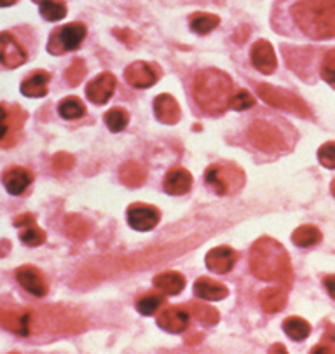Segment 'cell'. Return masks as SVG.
Returning <instances> with one entry per match:
<instances>
[{"label":"cell","instance_id":"1","mask_svg":"<svg viewBox=\"0 0 335 354\" xmlns=\"http://www.w3.org/2000/svg\"><path fill=\"white\" fill-rule=\"evenodd\" d=\"M250 269L262 281H276L288 288L293 281L287 250L271 238H260L250 252Z\"/></svg>","mask_w":335,"mask_h":354},{"label":"cell","instance_id":"2","mask_svg":"<svg viewBox=\"0 0 335 354\" xmlns=\"http://www.w3.org/2000/svg\"><path fill=\"white\" fill-rule=\"evenodd\" d=\"M194 100L201 110L220 115L230 106L233 98V79L217 68L201 70L194 77Z\"/></svg>","mask_w":335,"mask_h":354},{"label":"cell","instance_id":"3","mask_svg":"<svg viewBox=\"0 0 335 354\" xmlns=\"http://www.w3.org/2000/svg\"><path fill=\"white\" fill-rule=\"evenodd\" d=\"M291 16L311 39L335 37V0H300L291 8Z\"/></svg>","mask_w":335,"mask_h":354},{"label":"cell","instance_id":"4","mask_svg":"<svg viewBox=\"0 0 335 354\" xmlns=\"http://www.w3.org/2000/svg\"><path fill=\"white\" fill-rule=\"evenodd\" d=\"M206 185L219 196H227L234 190L241 189L244 182V175L241 168L233 165H212L204 171Z\"/></svg>","mask_w":335,"mask_h":354},{"label":"cell","instance_id":"5","mask_svg":"<svg viewBox=\"0 0 335 354\" xmlns=\"http://www.w3.org/2000/svg\"><path fill=\"white\" fill-rule=\"evenodd\" d=\"M26 117L28 113L21 106L0 103V147L9 149L18 143Z\"/></svg>","mask_w":335,"mask_h":354},{"label":"cell","instance_id":"6","mask_svg":"<svg viewBox=\"0 0 335 354\" xmlns=\"http://www.w3.org/2000/svg\"><path fill=\"white\" fill-rule=\"evenodd\" d=\"M257 95L267 103V105L274 106V109L287 110V112H293L300 117H309L311 110L299 96L293 93L284 91V89H278L271 84H257Z\"/></svg>","mask_w":335,"mask_h":354},{"label":"cell","instance_id":"7","mask_svg":"<svg viewBox=\"0 0 335 354\" xmlns=\"http://www.w3.org/2000/svg\"><path fill=\"white\" fill-rule=\"evenodd\" d=\"M88 35L86 25L75 21L65 26H60L51 33L48 42V51L51 55H65V53L75 51L80 48L82 41Z\"/></svg>","mask_w":335,"mask_h":354},{"label":"cell","instance_id":"8","mask_svg":"<svg viewBox=\"0 0 335 354\" xmlns=\"http://www.w3.org/2000/svg\"><path fill=\"white\" fill-rule=\"evenodd\" d=\"M248 138L262 152H278L283 149V136L278 128L266 121H255L248 128Z\"/></svg>","mask_w":335,"mask_h":354},{"label":"cell","instance_id":"9","mask_svg":"<svg viewBox=\"0 0 335 354\" xmlns=\"http://www.w3.org/2000/svg\"><path fill=\"white\" fill-rule=\"evenodd\" d=\"M159 209L150 205H145V203H133L128 208V223L135 230H140V232L152 230L159 223Z\"/></svg>","mask_w":335,"mask_h":354},{"label":"cell","instance_id":"10","mask_svg":"<svg viewBox=\"0 0 335 354\" xmlns=\"http://www.w3.org/2000/svg\"><path fill=\"white\" fill-rule=\"evenodd\" d=\"M0 326L12 333L26 337L30 335L32 326V314L30 310L16 309V307H4L0 309Z\"/></svg>","mask_w":335,"mask_h":354},{"label":"cell","instance_id":"11","mask_svg":"<svg viewBox=\"0 0 335 354\" xmlns=\"http://www.w3.org/2000/svg\"><path fill=\"white\" fill-rule=\"evenodd\" d=\"M26 62V51L8 32L0 33V63L8 68H18Z\"/></svg>","mask_w":335,"mask_h":354},{"label":"cell","instance_id":"12","mask_svg":"<svg viewBox=\"0 0 335 354\" xmlns=\"http://www.w3.org/2000/svg\"><path fill=\"white\" fill-rule=\"evenodd\" d=\"M124 79L129 86L136 89H147L154 86L159 79L156 68L145 62H135L124 70Z\"/></svg>","mask_w":335,"mask_h":354},{"label":"cell","instance_id":"13","mask_svg":"<svg viewBox=\"0 0 335 354\" xmlns=\"http://www.w3.org/2000/svg\"><path fill=\"white\" fill-rule=\"evenodd\" d=\"M116 77L109 72H103L89 82L88 88H86V95H88V100H91L95 105H105L110 100V96L114 95V91H116Z\"/></svg>","mask_w":335,"mask_h":354},{"label":"cell","instance_id":"14","mask_svg":"<svg viewBox=\"0 0 335 354\" xmlns=\"http://www.w3.org/2000/svg\"><path fill=\"white\" fill-rule=\"evenodd\" d=\"M190 314L185 307L180 306H172L166 307L163 313L157 316V323L163 330L170 333H182L183 330H187L189 326Z\"/></svg>","mask_w":335,"mask_h":354},{"label":"cell","instance_id":"15","mask_svg":"<svg viewBox=\"0 0 335 354\" xmlns=\"http://www.w3.org/2000/svg\"><path fill=\"white\" fill-rule=\"evenodd\" d=\"M16 279H18L19 285L26 290L28 293H32L33 297H44L48 293V285H46L44 276L40 274V270H37L32 266H23L16 270Z\"/></svg>","mask_w":335,"mask_h":354},{"label":"cell","instance_id":"16","mask_svg":"<svg viewBox=\"0 0 335 354\" xmlns=\"http://www.w3.org/2000/svg\"><path fill=\"white\" fill-rule=\"evenodd\" d=\"M251 63L255 66L259 72L273 73L278 66L276 53H274L273 46H271L269 41H257L251 48Z\"/></svg>","mask_w":335,"mask_h":354},{"label":"cell","instance_id":"17","mask_svg":"<svg viewBox=\"0 0 335 354\" xmlns=\"http://www.w3.org/2000/svg\"><path fill=\"white\" fill-rule=\"evenodd\" d=\"M237 260V253L229 246H217V248L210 250L206 255V266L208 269L215 274H227L233 270L234 263Z\"/></svg>","mask_w":335,"mask_h":354},{"label":"cell","instance_id":"18","mask_svg":"<svg viewBox=\"0 0 335 354\" xmlns=\"http://www.w3.org/2000/svg\"><path fill=\"white\" fill-rule=\"evenodd\" d=\"M15 225L19 229V239H21L23 245L40 246L46 241V232L37 227L35 218H33V215H30V213L19 215L18 218L15 220Z\"/></svg>","mask_w":335,"mask_h":354},{"label":"cell","instance_id":"19","mask_svg":"<svg viewBox=\"0 0 335 354\" xmlns=\"http://www.w3.org/2000/svg\"><path fill=\"white\" fill-rule=\"evenodd\" d=\"M154 112L156 117L164 124H176L182 117V109L179 102L172 95H159L154 100Z\"/></svg>","mask_w":335,"mask_h":354},{"label":"cell","instance_id":"20","mask_svg":"<svg viewBox=\"0 0 335 354\" xmlns=\"http://www.w3.org/2000/svg\"><path fill=\"white\" fill-rule=\"evenodd\" d=\"M192 187V175L185 168H173L164 176V190L172 196L187 194Z\"/></svg>","mask_w":335,"mask_h":354},{"label":"cell","instance_id":"21","mask_svg":"<svg viewBox=\"0 0 335 354\" xmlns=\"http://www.w3.org/2000/svg\"><path fill=\"white\" fill-rule=\"evenodd\" d=\"M2 182H4L6 189L12 196H21L26 189L30 187V183L33 182V175L25 168H9L8 171L2 176Z\"/></svg>","mask_w":335,"mask_h":354},{"label":"cell","instance_id":"22","mask_svg":"<svg viewBox=\"0 0 335 354\" xmlns=\"http://www.w3.org/2000/svg\"><path fill=\"white\" fill-rule=\"evenodd\" d=\"M49 73L44 70H37L33 75L25 79L21 84V93L28 98H42L48 95V84H49Z\"/></svg>","mask_w":335,"mask_h":354},{"label":"cell","instance_id":"23","mask_svg":"<svg viewBox=\"0 0 335 354\" xmlns=\"http://www.w3.org/2000/svg\"><path fill=\"white\" fill-rule=\"evenodd\" d=\"M154 286L164 295H179L185 288V278L180 272H163L154 278Z\"/></svg>","mask_w":335,"mask_h":354},{"label":"cell","instance_id":"24","mask_svg":"<svg viewBox=\"0 0 335 354\" xmlns=\"http://www.w3.org/2000/svg\"><path fill=\"white\" fill-rule=\"evenodd\" d=\"M194 293L204 300H222L229 295V290L210 278H199L194 285Z\"/></svg>","mask_w":335,"mask_h":354},{"label":"cell","instance_id":"25","mask_svg":"<svg viewBox=\"0 0 335 354\" xmlns=\"http://www.w3.org/2000/svg\"><path fill=\"white\" fill-rule=\"evenodd\" d=\"M288 295L284 292V288L281 286H274V288H267L260 293V306L266 313H280L287 306Z\"/></svg>","mask_w":335,"mask_h":354},{"label":"cell","instance_id":"26","mask_svg":"<svg viewBox=\"0 0 335 354\" xmlns=\"http://www.w3.org/2000/svg\"><path fill=\"white\" fill-rule=\"evenodd\" d=\"M119 178L124 185L128 187H140L145 183L147 178V171L142 165L138 162H124L119 169Z\"/></svg>","mask_w":335,"mask_h":354},{"label":"cell","instance_id":"27","mask_svg":"<svg viewBox=\"0 0 335 354\" xmlns=\"http://www.w3.org/2000/svg\"><path fill=\"white\" fill-rule=\"evenodd\" d=\"M185 309L189 310V314L192 316V318H196L197 322L204 323V325H217L220 319L219 310L212 306H206V304L189 302L185 306Z\"/></svg>","mask_w":335,"mask_h":354},{"label":"cell","instance_id":"28","mask_svg":"<svg viewBox=\"0 0 335 354\" xmlns=\"http://www.w3.org/2000/svg\"><path fill=\"white\" fill-rule=\"evenodd\" d=\"M65 232L69 234L72 239L82 241L89 236L91 232V223L80 215H69L65 218Z\"/></svg>","mask_w":335,"mask_h":354},{"label":"cell","instance_id":"29","mask_svg":"<svg viewBox=\"0 0 335 354\" xmlns=\"http://www.w3.org/2000/svg\"><path fill=\"white\" fill-rule=\"evenodd\" d=\"M189 25L192 32L206 35L220 25V18L217 15H210V12H194L189 19Z\"/></svg>","mask_w":335,"mask_h":354},{"label":"cell","instance_id":"30","mask_svg":"<svg viewBox=\"0 0 335 354\" xmlns=\"http://www.w3.org/2000/svg\"><path fill=\"white\" fill-rule=\"evenodd\" d=\"M291 239L299 248H309L321 241V232L314 225H300L296 232L291 234Z\"/></svg>","mask_w":335,"mask_h":354},{"label":"cell","instance_id":"31","mask_svg":"<svg viewBox=\"0 0 335 354\" xmlns=\"http://www.w3.org/2000/svg\"><path fill=\"white\" fill-rule=\"evenodd\" d=\"M283 332L287 333L290 339L304 340L306 337H309L311 325L304 318H299V316H291V318L284 319Z\"/></svg>","mask_w":335,"mask_h":354},{"label":"cell","instance_id":"32","mask_svg":"<svg viewBox=\"0 0 335 354\" xmlns=\"http://www.w3.org/2000/svg\"><path fill=\"white\" fill-rule=\"evenodd\" d=\"M58 112L63 119H69V121H73V119H79L86 113V106L75 96H70V98H65L58 106Z\"/></svg>","mask_w":335,"mask_h":354},{"label":"cell","instance_id":"33","mask_svg":"<svg viewBox=\"0 0 335 354\" xmlns=\"http://www.w3.org/2000/svg\"><path fill=\"white\" fill-rule=\"evenodd\" d=\"M128 122H129L128 112H126L124 109H119V106H117V109L109 110V112L105 113V124L109 126V129L112 133L123 131V129L128 126Z\"/></svg>","mask_w":335,"mask_h":354},{"label":"cell","instance_id":"34","mask_svg":"<svg viewBox=\"0 0 335 354\" xmlns=\"http://www.w3.org/2000/svg\"><path fill=\"white\" fill-rule=\"evenodd\" d=\"M40 15L48 21H60L66 16V6L62 0H48V2L40 4Z\"/></svg>","mask_w":335,"mask_h":354},{"label":"cell","instance_id":"35","mask_svg":"<svg viewBox=\"0 0 335 354\" xmlns=\"http://www.w3.org/2000/svg\"><path fill=\"white\" fill-rule=\"evenodd\" d=\"M164 299L159 293H145L143 297H140L138 302H136V309L143 316H152L154 313H157L161 306H163Z\"/></svg>","mask_w":335,"mask_h":354},{"label":"cell","instance_id":"36","mask_svg":"<svg viewBox=\"0 0 335 354\" xmlns=\"http://www.w3.org/2000/svg\"><path fill=\"white\" fill-rule=\"evenodd\" d=\"M321 79L335 88V49L328 51L321 62Z\"/></svg>","mask_w":335,"mask_h":354},{"label":"cell","instance_id":"37","mask_svg":"<svg viewBox=\"0 0 335 354\" xmlns=\"http://www.w3.org/2000/svg\"><path fill=\"white\" fill-rule=\"evenodd\" d=\"M84 75H86V65L82 59H75L65 72V79L70 82V86H79Z\"/></svg>","mask_w":335,"mask_h":354},{"label":"cell","instance_id":"38","mask_svg":"<svg viewBox=\"0 0 335 354\" xmlns=\"http://www.w3.org/2000/svg\"><path fill=\"white\" fill-rule=\"evenodd\" d=\"M318 161L327 169H335V142H328L318 150Z\"/></svg>","mask_w":335,"mask_h":354},{"label":"cell","instance_id":"39","mask_svg":"<svg viewBox=\"0 0 335 354\" xmlns=\"http://www.w3.org/2000/svg\"><path fill=\"white\" fill-rule=\"evenodd\" d=\"M253 105H255V100H253V96H251L250 93L244 91V89L234 93L233 98H230V106H233L234 110H237V112L251 109Z\"/></svg>","mask_w":335,"mask_h":354},{"label":"cell","instance_id":"40","mask_svg":"<svg viewBox=\"0 0 335 354\" xmlns=\"http://www.w3.org/2000/svg\"><path fill=\"white\" fill-rule=\"evenodd\" d=\"M53 166H55V169H58V171H66V169H70L73 166V157L65 152L56 153L55 159H53Z\"/></svg>","mask_w":335,"mask_h":354},{"label":"cell","instance_id":"41","mask_svg":"<svg viewBox=\"0 0 335 354\" xmlns=\"http://www.w3.org/2000/svg\"><path fill=\"white\" fill-rule=\"evenodd\" d=\"M311 353H335V342H332V340H323L321 344L314 346Z\"/></svg>","mask_w":335,"mask_h":354},{"label":"cell","instance_id":"42","mask_svg":"<svg viewBox=\"0 0 335 354\" xmlns=\"http://www.w3.org/2000/svg\"><path fill=\"white\" fill-rule=\"evenodd\" d=\"M323 283H325V288H327V292L330 293L332 299H335V274H332V276H327Z\"/></svg>","mask_w":335,"mask_h":354},{"label":"cell","instance_id":"43","mask_svg":"<svg viewBox=\"0 0 335 354\" xmlns=\"http://www.w3.org/2000/svg\"><path fill=\"white\" fill-rule=\"evenodd\" d=\"M325 340H332L335 342V325H327V332H325Z\"/></svg>","mask_w":335,"mask_h":354},{"label":"cell","instance_id":"44","mask_svg":"<svg viewBox=\"0 0 335 354\" xmlns=\"http://www.w3.org/2000/svg\"><path fill=\"white\" fill-rule=\"evenodd\" d=\"M269 353H287V349H284L283 344H276V346L271 347Z\"/></svg>","mask_w":335,"mask_h":354},{"label":"cell","instance_id":"45","mask_svg":"<svg viewBox=\"0 0 335 354\" xmlns=\"http://www.w3.org/2000/svg\"><path fill=\"white\" fill-rule=\"evenodd\" d=\"M18 0H0V8H9V6L16 4Z\"/></svg>","mask_w":335,"mask_h":354},{"label":"cell","instance_id":"46","mask_svg":"<svg viewBox=\"0 0 335 354\" xmlns=\"http://www.w3.org/2000/svg\"><path fill=\"white\" fill-rule=\"evenodd\" d=\"M332 194H334V196H335V180H334V182H332Z\"/></svg>","mask_w":335,"mask_h":354},{"label":"cell","instance_id":"47","mask_svg":"<svg viewBox=\"0 0 335 354\" xmlns=\"http://www.w3.org/2000/svg\"><path fill=\"white\" fill-rule=\"evenodd\" d=\"M33 2H39V4H42V2H48V0H33Z\"/></svg>","mask_w":335,"mask_h":354}]
</instances>
